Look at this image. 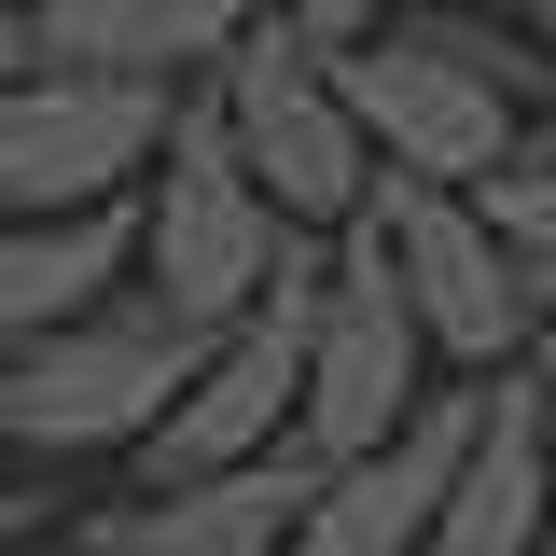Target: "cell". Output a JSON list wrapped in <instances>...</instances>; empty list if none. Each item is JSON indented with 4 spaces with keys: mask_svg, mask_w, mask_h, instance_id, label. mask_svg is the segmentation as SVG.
Masks as SVG:
<instances>
[{
    "mask_svg": "<svg viewBox=\"0 0 556 556\" xmlns=\"http://www.w3.org/2000/svg\"><path fill=\"white\" fill-rule=\"evenodd\" d=\"M208 348L167 334L153 306H112L84 334H42V348H0V473H84V459H139L153 417L181 404Z\"/></svg>",
    "mask_w": 556,
    "mask_h": 556,
    "instance_id": "1",
    "label": "cell"
},
{
    "mask_svg": "<svg viewBox=\"0 0 556 556\" xmlns=\"http://www.w3.org/2000/svg\"><path fill=\"white\" fill-rule=\"evenodd\" d=\"M208 126H223V153H237V181L278 208V237H348L362 195H376V153H362V126H348L334 70L278 28V0L237 28V56L208 70Z\"/></svg>",
    "mask_w": 556,
    "mask_h": 556,
    "instance_id": "2",
    "label": "cell"
},
{
    "mask_svg": "<svg viewBox=\"0 0 556 556\" xmlns=\"http://www.w3.org/2000/svg\"><path fill=\"white\" fill-rule=\"evenodd\" d=\"M265 278H278V208L237 181L208 98H181V126H167L153 181H139V292L126 306H153L167 334L223 348L251 306H265Z\"/></svg>",
    "mask_w": 556,
    "mask_h": 556,
    "instance_id": "3",
    "label": "cell"
},
{
    "mask_svg": "<svg viewBox=\"0 0 556 556\" xmlns=\"http://www.w3.org/2000/svg\"><path fill=\"white\" fill-rule=\"evenodd\" d=\"M362 223L390 237L404 320H417V348H431V376H445V390H486V376H515V362L543 348V278L486 237V208H473V195L376 181V195H362Z\"/></svg>",
    "mask_w": 556,
    "mask_h": 556,
    "instance_id": "4",
    "label": "cell"
},
{
    "mask_svg": "<svg viewBox=\"0 0 556 556\" xmlns=\"http://www.w3.org/2000/svg\"><path fill=\"white\" fill-rule=\"evenodd\" d=\"M431 390H445V376H431V348H417V320H404L390 237L348 223V237H334V306H320V334H306V390H292V445H306L320 473H348V459H376Z\"/></svg>",
    "mask_w": 556,
    "mask_h": 556,
    "instance_id": "5",
    "label": "cell"
},
{
    "mask_svg": "<svg viewBox=\"0 0 556 556\" xmlns=\"http://www.w3.org/2000/svg\"><path fill=\"white\" fill-rule=\"evenodd\" d=\"M167 126H181V98L28 70V84L0 98V223H84V208H139V181H153Z\"/></svg>",
    "mask_w": 556,
    "mask_h": 556,
    "instance_id": "6",
    "label": "cell"
},
{
    "mask_svg": "<svg viewBox=\"0 0 556 556\" xmlns=\"http://www.w3.org/2000/svg\"><path fill=\"white\" fill-rule=\"evenodd\" d=\"M334 98H348V126H362V153H376V181H417V195H486L501 153H515V112L486 98L473 70H445L404 14L334 70Z\"/></svg>",
    "mask_w": 556,
    "mask_h": 556,
    "instance_id": "7",
    "label": "cell"
},
{
    "mask_svg": "<svg viewBox=\"0 0 556 556\" xmlns=\"http://www.w3.org/2000/svg\"><path fill=\"white\" fill-rule=\"evenodd\" d=\"M292 390H306V348L265 334V320H237V334L181 376V404L153 417V445L126 459V501H181V486L265 473L278 445H292Z\"/></svg>",
    "mask_w": 556,
    "mask_h": 556,
    "instance_id": "8",
    "label": "cell"
},
{
    "mask_svg": "<svg viewBox=\"0 0 556 556\" xmlns=\"http://www.w3.org/2000/svg\"><path fill=\"white\" fill-rule=\"evenodd\" d=\"M237 28H251L237 0H28V70L139 84V98H208Z\"/></svg>",
    "mask_w": 556,
    "mask_h": 556,
    "instance_id": "9",
    "label": "cell"
},
{
    "mask_svg": "<svg viewBox=\"0 0 556 556\" xmlns=\"http://www.w3.org/2000/svg\"><path fill=\"white\" fill-rule=\"evenodd\" d=\"M459 445H473V390H431L376 459L320 473L292 556H431V515H445V486H459Z\"/></svg>",
    "mask_w": 556,
    "mask_h": 556,
    "instance_id": "10",
    "label": "cell"
},
{
    "mask_svg": "<svg viewBox=\"0 0 556 556\" xmlns=\"http://www.w3.org/2000/svg\"><path fill=\"white\" fill-rule=\"evenodd\" d=\"M431 556H556V529H543V362L473 390V445H459V486L431 515Z\"/></svg>",
    "mask_w": 556,
    "mask_h": 556,
    "instance_id": "11",
    "label": "cell"
},
{
    "mask_svg": "<svg viewBox=\"0 0 556 556\" xmlns=\"http://www.w3.org/2000/svg\"><path fill=\"white\" fill-rule=\"evenodd\" d=\"M139 292V208H84V223H0V348L84 334Z\"/></svg>",
    "mask_w": 556,
    "mask_h": 556,
    "instance_id": "12",
    "label": "cell"
},
{
    "mask_svg": "<svg viewBox=\"0 0 556 556\" xmlns=\"http://www.w3.org/2000/svg\"><path fill=\"white\" fill-rule=\"evenodd\" d=\"M404 28H417V42H431L445 70H473V84L501 98V112H515V126H543V112H556V56L529 42V14H473V0H417Z\"/></svg>",
    "mask_w": 556,
    "mask_h": 556,
    "instance_id": "13",
    "label": "cell"
},
{
    "mask_svg": "<svg viewBox=\"0 0 556 556\" xmlns=\"http://www.w3.org/2000/svg\"><path fill=\"white\" fill-rule=\"evenodd\" d=\"M473 208H486V237H501L529 278H556V112L515 126V153H501V181H486Z\"/></svg>",
    "mask_w": 556,
    "mask_h": 556,
    "instance_id": "14",
    "label": "cell"
},
{
    "mask_svg": "<svg viewBox=\"0 0 556 556\" xmlns=\"http://www.w3.org/2000/svg\"><path fill=\"white\" fill-rule=\"evenodd\" d=\"M28 543H56V486H42V473H0V556H28Z\"/></svg>",
    "mask_w": 556,
    "mask_h": 556,
    "instance_id": "15",
    "label": "cell"
},
{
    "mask_svg": "<svg viewBox=\"0 0 556 556\" xmlns=\"http://www.w3.org/2000/svg\"><path fill=\"white\" fill-rule=\"evenodd\" d=\"M543 362V529H556V348H529Z\"/></svg>",
    "mask_w": 556,
    "mask_h": 556,
    "instance_id": "16",
    "label": "cell"
},
{
    "mask_svg": "<svg viewBox=\"0 0 556 556\" xmlns=\"http://www.w3.org/2000/svg\"><path fill=\"white\" fill-rule=\"evenodd\" d=\"M28 84V0H0V98Z\"/></svg>",
    "mask_w": 556,
    "mask_h": 556,
    "instance_id": "17",
    "label": "cell"
},
{
    "mask_svg": "<svg viewBox=\"0 0 556 556\" xmlns=\"http://www.w3.org/2000/svg\"><path fill=\"white\" fill-rule=\"evenodd\" d=\"M529 42H543V56H556V0H543V14H529Z\"/></svg>",
    "mask_w": 556,
    "mask_h": 556,
    "instance_id": "18",
    "label": "cell"
}]
</instances>
